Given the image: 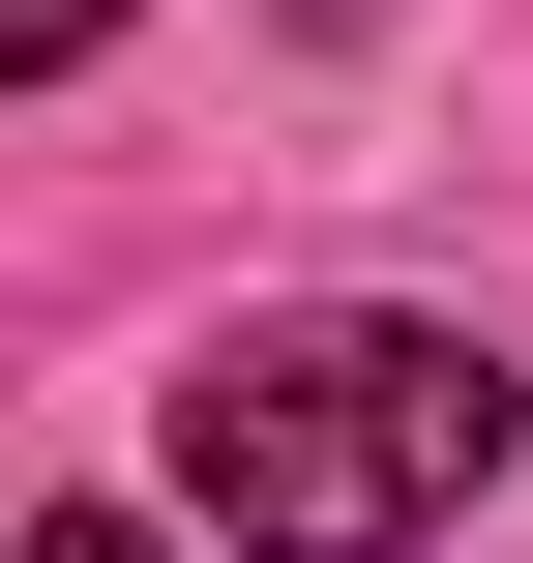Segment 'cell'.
Segmentation results:
<instances>
[{
    "label": "cell",
    "mask_w": 533,
    "mask_h": 563,
    "mask_svg": "<svg viewBox=\"0 0 533 563\" xmlns=\"http://www.w3.org/2000/svg\"><path fill=\"white\" fill-rule=\"evenodd\" d=\"M504 445H533V356L445 297H267L178 356V534L208 563H415L504 505Z\"/></svg>",
    "instance_id": "obj_1"
},
{
    "label": "cell",
    "mask_w": 533,
    "mask_h": 563,
    "mask_svg": "<svg viewBox=\"0 0 533 563\" xmlns=\"http://www.w3.org/2000/svg\"><path fill=\"white\" fill-rule=\"evenodd\" d=\"M0 59H30V89H59V59H119V0H0Z\"/></svg>",
    "instance_id": "obj_2"
},
{
    "label": "cell",
    "mask_w": 533,
    "mask_h": 563,
    "mask_svg": "<svg viewBox=\"0 0 533 563\" xmlns=\"http://www.w3.org/2000/svg\"><path fill=\"white\" fill-rule=\"evenodd\" d=\"M30 563H178V534H148V505H30Z\"/></svg>",
    "instance_id": "obj_3"
}]
</instances>
